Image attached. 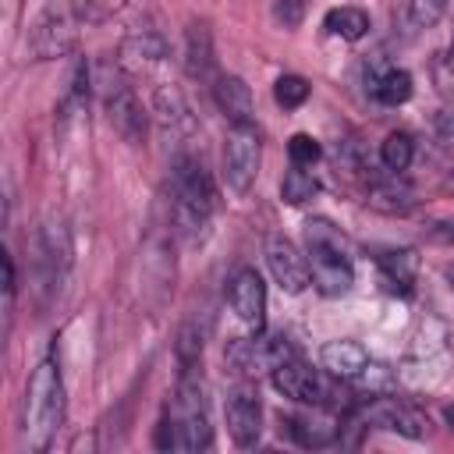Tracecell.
Instances as JSON below:
<instances>
[{
	"label": "cell",
	"instance_id": "cell-1",
	"mask_svg": "<svg viewBox=\"0 0 454 454\" xmlns=\"http://www.w3.org/2000/svg\"><path fill=\"white\" fill-rule=\"evenodd\" d=\"M64 426V383L53 358H43L25 387V408H21V433L28 440V450H46L53 433Z\"/></svg>",
	"mask_w": 454,
	"mask_h": 454
},
{
	"label": "cell",
	"instance_id": "cell-2",
	"mask_svg": "<svg viewBox=\"0 0 454 454\" xmlns=\"http://www.w3.org/2000/svg\"><path fill=\"white\" fill-rule=\"evenodd\" d=\"M305 259H309V270H312V284L337 298V294H348L351 284H355V270H351V255H348V241L344 234L316 216L305 223Z\"/></svg>",
	"mask_w": 454,
	"mask_h": 454
},
{
	"label": "cell",
	"instance_id": "cell-3",
	"mask_svg": "<svg viewBox=\"0 0 454 454\" xmlns=\"http://www.w3.org/2000/svg\"><path fill=\"white\" fill-rule=\"evenodd\" d=\"M174 415H177V426H181V450H209L213 447L206 383H202L199 365L181 369L177 394H174Z\"/></svg>",
	"mask_w": 454,
	"mask_h": 454
},
{
	"label": "cell",
	"instance_id": "cell-4",
	"mask_svg": "<svg viewBox=\"0 0 454 454\" xmlns=\"http://www.w3.org/2000/svg\"><path fill=\"white\" fill-rule=\"evenodd\" d=\"M259 160H262V142H259L255 124H231L227 138H223V181H227V188L245 195L255 184Z\"/></svg>",
	"mask_w": 454,
	"mask_h": 454
},
{
	"label": "cell",
	"instance_id": "cell-5",
	"mask_svg": "<svg viewBox=\"0 0 454 454\" xmlns=\"http://www.w3.org/2000/svg\"><path fill=\"white\" fill-rule=\"evenodd\" d=\"M174 206H188L202 216H213V209L220 206L209 170L192 153H177V160H174Z\"/></svg>",
	"mask_w": 454,
	"mask_h": 454
},
{
	"label": "cell",
	"instance_id": "cell-6",
	"mask_svg": "<svg viewBox=\"0 0 454 454\" xmlns=\"http://www.w3.org/2000/svg\"><path fill=\"white\" fill-rule=\"evenodd\" d=\"M103 103H106V117H110L114 131L124 142L138 145L145 138V114H142V103H138L135 89L124 82L121 71H110L106 74V82H103Z\"/></svg>",
	"mask_w": 454,
	"mask_h": 454
},
{
	"label": "cell",
	"instance_id": "cell-7",
	"mask_svg": "<svg viewBox=\"0 0 454 454\" xmlns=\"http://www.w3.org/2000/svg\"><path fill=\"white\" fill-rule=\"evenodd\" d=\"M227 433L238 447H255L259 443V433H262V404H259V390L255 383L241 380L238 387H231L227 394Z\"/></svg>",
	"mask_w": 454,
	"mask_h": 454
},
{
	"label": "cell",
	"instance_id": "cell-8",
	"mask_svg": "<svg viewBox=\"0 0 454 454\" xmlns=\"http://www.w3.org/2000/svg\"><path fill=\"white\" fill-rule=\"evenodd\" d=\"M362 422L387 429V433H397V436H408V440H422L429 433V419L419 408H411L397 397H383V394L362 408Z\"/></svg>",
	"mask_w": 454,
	"mask_h": 454
},
{
	"label": "cell",
	"instance_id": "cell-9",
	"mask_svg": "<svg viewBox=\"0 0 454 454\" xmlns=\"http://www.w3.org/2000/svg\"><path fill=\"white\" fill-rule=\"evenodd\" d=\"M266 266H270L273 280L280 284V291H287V294H301L312 284L309 259L284 234H270L266 238Z\"/></svg>",
	"mask_w": 454,
	"mask_h": 454
},
{
	"label": "cell",
	"instance_id": "cell-10",
	"mask_svg": "<svg viewBox=\"0 0 454 454\" xmlns=\"http://www.w3.org/2000/svg\"><path fill=\"white\" fill-rule=\"evenodd\" d=\"M71 46H74V18L67 11H53V7L43 11L28 32V50L39 60H50V57H64Z\"/></svg>",
	"mask_w": 454,
	"mask_h": 454
},
{
	"label": "cell",
	"instance_id": "cell-11",
	"mask_svg": "<svg viewBox=\"0 0 454 454\" xmlns=\"http://www.w3.org/2000/svg\"><path fill=\"white\" fill-rule=\"evenodd\" d=\"M227 298H231V309L238 312V319L245 326L262 330V323H266V284L252 266H245V270H238L231 277Z\"/></svg>",
	"mask_w": 454,
	"mask_h": 454
},
{
	"label": "cell",
	"instance_id": "cell-12",
	"mask_svg": "<svg viewBox=\"0 0 454 454\" xmlns=\"http://www.w3.org/2000/svg\"><path fill=\"white\" fill-rule=\"evenodd\" d=\"M270 376H273V387H277L284 397L298 401V404H319V401L326 397L323 380H319L301 358H287V362H280L277 369H270Z\"/></svg>",
	"mask_w": 454,
	"mask_h": 454
},
{
	"label": "cell",
	"instance_id": "cell-13",
	"mask_svg": "<svg viewBox=\"0 0 454 454\" xmlns=\"http://www.w3.org/2000/svg\"><path fill=\"white\" fill-rule=\"evenodd\" d=\"M280 429L294 443H301V447H330V443L340 440V429L344 426L333 415H326V411H301V415L280 419Z\"/></svg>",
	"mask_w": 454,
	"mask_h": 454
},
{
	"label": "cell",
	"instance_id": "cell-14",
	"mask_svg": "<svg viewBox=\"0 0 454 454\" xmlns=\"http://www.w3.org/2000/svg\"><path fill=\"white\" fill-rule=\"evenodd\" d=\"M153 99H156V117H160L167 135H174V138L195 135V114H192V106L177 85H160Z\"/></svg>",
	"mask_w": 454,
	"mask_h": 454
},
{
	"label": "cell",
	"instance_id": "cell-15",
	"mask_svg": "<svg viewBox=\"0 0 454 454\" xmlns=\"http://www.w3.org/2000/svg\"><path fill=\"white\" fill-rule=\"evenodd\" d=\"M213 96H216V106L223 110V117L231 124H252V89L238 78V74H220L213 82Z\"/></svg>",
	"mask_w": 454,
	"mask_h": 454
},
{
	"label": "cell",
	"instance_id": "cell-16",
	"mask_svg": "<svg viewBox=\"0 0 454 454\" xmlns=\"http://www.w3.org/2000/svg\"><path fill=\"white\" fill-rule=\"evenodd\" d=\"M184 67L192 78H213L216 57H213V32L206 21H192L184 32Z\"/></svg>",
	"mask_w": 454,
	"mask_h": 454
},
{
	"label": "cell",
	"instance_id": "cell-17",
	"mask_svg": "<svg viewBox=\"0 0 454 454\" xmlns=\"http://www.w3.org/2000/svg\"><path fill=\"white\" fill-rule=\"evenodd\" d=\"M319 362H323V369H326L330 376L351 380V376H358V369L369 362V355H365V348H362L358 340H330V344H323Z\"/></svg>",
	"mask_w": 454,
	"mask_h": 454
},
{
	"label": "cell",
	"instance_id": "cell-18",
	"mask_svg": "<svg viewBox=\"0 0 454 454\" xmlns=\"http://www.w3.org/2000/svg\"><path fill=\"white\" fill-rule=\"evenodd\" d=\"M447 11V0H401L397 11V28L404 39H415L422 32H429Z\"/></svg>",
	"mask_w": 454,
	"mask_h": 454
},
{
	"label": "cell",
	"instance_id": "cell-19",
	"mask_svg": "<svg viewBox=\"0 0 454 454\" xmlns=\"http://www.w3.org/2000/svg\"><path fill=\"white\" fill-rule=\"evenodd\" d=\"M365 202H369L372 209H383V213H408V209L415 206L411 188H404V184L397 181V174H394L390 181L372 177L369 188H365Z\"/></svg>",
	"mask_w": 454,
	"mask_h": 454
},
{
	"label": "cell",
	"instance_id": "cell-20",
	"mask_svg": "<svg viewBox=\"0 0 454 454\" xmlns=\"http://www.w3.org/2000/svg\"><path fill=\"white\" fill-rule=\"evenodd\" d=\"M369 89L380 103L387 106H401L411 99V74L401 71V67H383V71H372L369 74Z\"/></svg>",
	"mask_w": 454,
	"mask_h": 454
},
{
	"label": "cell",
	"instance_id": "cell-21",
	"mask_svg": "<svg viewBox=\"0 0 454 454\" xmlns=\"http://www.w3.org/2000/svg\"><path fill=\"white\" fill-rule=\"evenodd\" d=\"M206 323H199L195 316L177 330V344H174V351H177V365L181 369H192V365H199L202 362V348H206Z\"/></svg>",
	"mask_w": 454,
	"mask_h": 454
},
{
	"label": "cell",
	"instance_id": "cell-22",
	"mask_svg": "<svg viewBox=\"0 0 454 454\" xmlns=\"http://www.w3.org/2000/svg\"><path fill=\"white\" fill-rule=\"evenodd\" d=\"M326 28H330L333 35L355 43V39H362V35L369 32V14H365L362 7H333V11L326 14Z\"/></svg>",
	"mask_w": 454,
	"mask_h": 454
},
{
	"label": "cell",
	"instance_id": "cell-23",
	"mask_svg": "<svg viewBox=\"0 0 454 454\" xmlns=\"http://www.w3.org/2000/svg\"><path fill=\"white\" fill-rule=\"evenodd\" d=\"M316 192H319L316 174H312V170H305V167H298V163H294V167L284 174V181H280V195H284V202H291V206L309 202Z\"/></svg>",
	"mask_w": 454,
	"mask_h": 454
},
{
	"label": "cell",
	"instance_id": "cell-24",
	"mask_svg": "<svg viewBox=\"0 0 454 454\" xmlns=\"http://www.w3.org/2000/svg\"><path fill=\"white\" fill-rule=\"evenodd\" d=\"M411 156H415V145H411V138H408L404 131H390V135L383 138V145H380V160H383V167H387L390 174L408 170Z\"/></svg>",
	"mask_w": 454,
	"mask_h": 454
},
{
	"label": "cell",
	"instance_id": "cell-25",
	"mask_svg": "<svg viewBox=\"0 0 454 454\" xmlns=\"http://www.w3.org/2000/svg\"><path fill=\"white\" fill-rule=\"evenodd\" d=\"M380 266H383V280L390 291H408L411 287V273H415V255L411 252H387L380 255Z\"/></svg>",
	"mask_w": 454,
	"mask_h": 454
},
{
	"label": "cell",
	"instance_id": "cell-26",
	"mask_svg": "<svg viewBox=\"0 0 454 454\" xmlns=\"http://www.w3.org/2000/svg\"><path fill=\"white\" fill-rule=\"evenodd\" d=\"M351 383H355V390H362L369 397H380V394H387L394 387V369L383 365V362H365L358 369V376H351Z\"/></svg>",
	"mask_w": 454,
	"mask_h": 454
},
{
	"label": "cell",
	"instance_id": "cell-27",
	"mask_svg": "<svg viewBox=\"0 0 454 454\" xmlns=\"http://www.w3.org/2000/svg\"><path fill=\"white\" fill-rule=\"evenodd\" d=\"M273 99L284 106V110H294L309 99V82L301 74H280L277 85H273Z\"/></svg>",
	"mask_w": 454,
	"mask_h": 454
},
{
	"label": "cell",
	"instance_id": "cell-28",
	"mask_svg": "<svg viewBox=\"0 0 454 454\" xmlns=\"http://www.w3.org/2000/svg\"><path fill=\"white\" fill-rule=\"evenodd\" d=\"M287 156H291V163H298V167H312V163L323 156V145H319L312 135L298 131V135H291V142H287Z\"/></svg>",
	"mask_w": 454,
	"mask_h": 454
},
{
	"label": "cell",
	"instance_id": "cell-29",
	"mask_svg": "<svg viewBox=\"0 0 454 454\" xmlns=\"http://www.w3.org/2000/svg\"><path fill=\"white\" fill-rule=\"evenodd\" d=\"M433 82H436L440 96L454 99V53H436L433 57Z\"/></svg>",
	"mask_w": 454,
	"mask_h": 454
},
{
	"label": "cell",
	"instance_id": "cell-30",
	"mask_svg": "<svg viewBox=\"0 0 454 454\" xmlns=\"http://www.w3.org/2000/svg\"><path fill=\"white\" fill-rule=\"evenodd\" d=\"M273 14H277V21H280L284 28H294V25H301V18H305V0H277Z\"/></svg>",
	"mask_w": 454,
	"mask_h": 454
},
{
	"label": "cell",
	"instance_id": "cell-31",
	"mask_svg": "<svg viewBox=\"0 0 454 454\" xmlns=\"http://www.w3.org/2000/svg\"><path fill=\"white\" fill-rule=\"evenodd\" d=\"M436 135H440V142L454 145V110H443V114L436 117Z\"/></svg>",
	"mask_w": 454,
	"mask_h": 454
},
{
	"label": "cell",
	"instance_id": "cell-32",
	"mask_svg": "<svg viewBox=\"0 0 454 454\" xmlns=\"http://www.w3.org/2000/svg\"><path fill=\"white\" fill-rule=\"evenodd\" d=\"M440 241H450L454 245V220H447V223H436V231H433Z\"/></svg>",
	"mask_w": 454,
	"mask_h": 454
},
{
	"label": "cell",
	"instance_id": "cell-33",
	"mask_svg": "<svg viewBox=\"0 0 454 454\" xmlns=\"http://www.w3.org/2000/svg\"><path fill=\"white\" fill-rule=\"evenodd\" d=\"M443 422L454 429V404H447V408H443Z\"/></svg>",
	"mask_w": 454,
	"mask_h": 454
},
{
	"label": "cell",
	"instance_id": "cell-34",
	"mask_svg": "<svg viewBox=\"0 0 454 454\" xmlns=\"http://www.w3.org/2000/svg\"><path fill=\"white\" fill-rule=\"evenodd\" d=\"M443 188H447V192H454V170H450V174L443 177Z\"/></svg>",
	"mask_w": 454,
	"mask_h": 454
},
{
	"label": "cell",
	"instance_id": "cell-35",
	"mask_svg": "<svg viewBox=\"0 0 454 454\" xmlns=\"http://www.w3.org/2000/svg\"><path fill=\"white\" fill-rule=\"evenodd\" d=\"M447 280H450V287H454V266H450V270H447Z\"/></svg>",
	"mask_w": 454,
	"mask_h": 454
}]
</instances>
